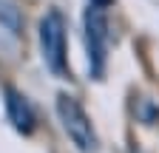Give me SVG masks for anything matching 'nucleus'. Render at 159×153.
I'll return each instance as SVG.
<instances>
[{
    "label": "nucleus",
    "instance_id": "nucleus-1",
    "mask_svg": "<svg viewBox=\"0 0 159 153\" xmlns=\"http://www.w3.org/2000/svg\"><path fill=\"white\" fill-rule=\"evenodd\" d=\"M54 108H57L60 125H63L66 136L71 139V145L80 153H94L97 150V133H94V125L88 119L85 108L80 105L74 97H68V94H60Z\"/></svg>",
    "mask_w": 159,
    "mask_h": 153
},
{
    "label": "nucleus",
    "instance_id": "nucleus-2",
    "mask_svg": "<svg viewBox=\"0 0 159 153\" xmlns=\"http://www.w3.org/2000/svg\"><path fill=\"white\" fill-rule=\"evenodd\" d=\"M40 51L43 63L51 74L63 76L68 71V54H66V20L60 11H46L40 20Z\"/></svg>",
    "mask_w": 159,
    "mask_h": 153
},
{
    "label": "nucleus",
    "instance_id": "nucleus-3",
    "mask_svg": "<svg viewBox=\"0 0 159 153\" xmlns=\"http://www.w3.org/2000/svg\"><path fill=\"white\" fill-rule=\"evenodd\" d=\"M85 28V51H88V71L94 76H102L105 60H108V17L102 6H88L83 17Z\"/></svg>",
    "mask_w": 159,
    "mask_h": 153
},
{
    "label": "nucleus",
    "instance_id": "nucleus-4",
    "mask_svg": "<svg viewBox=\"0 0 159 153\" xmlns=\"http://www.w3.org/2000/svg\"><path fill=\"white\" fill-rule=\"evenodd\" d=\"M3 94H6V113H9V122L14 125V130L31 133L34 130V111H31L29 99L14 88H6Z\"/></svg>",
    "mask_w": 159,
    "mask_h": 153
},
{
    "label": "nucleus",
    "instance_id": "nucleus-5",
    "mask_svg": "<svg viewBox=\"0 0 159 153\" xmlns=\"http://www.w3.org/2000/svg\"><path fill=\"white\" fill-rule=\"evenodd\" d=\"M91 3H94V6H102V9H108V6L114 3V0H91Z\"/></svg>",
    "mask_w": 159,
    "mask_h": 153
}]
</instances>
